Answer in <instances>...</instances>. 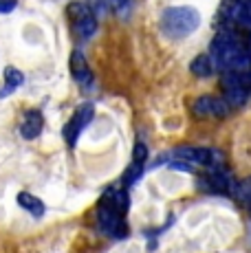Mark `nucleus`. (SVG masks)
Masks as SVG:
<instances>
[{
	"mask_svg": "<svg viewBox=\"0 0 251 253\" xmlns=\"http://www.w3.org/2000/svg\"><path fill=\"white\" fill-rule=\"evenodd\" d=\"M201 27V13L199 9L187 7V4H178V7H167L161 13V31L167 38H187Z\"/></svg>",
	"mask_w": 251,
	"mask_h": 253,
	"instance_id": "obj_2",
	"label": "nucleus"
},
{
	"mask_svg": "<svg viewBox=\"0 0 251 253\" xmlns=\"http://www.w3.org/2000/svg\"><path fill=\"white\" fill-rule=\"evenodd\" d=\"M16 0H0V13H11L16 9Z\"/></svg>",
	"mask_w": 251,
	"mask_h": 253,
	"instance_id": "obj_18",
	"label": "nucleus"
},
{
	"mask_svg": "<svg viewBox=\"0 0 251 253\" xmlns=\"http://www.w3.org/2000/svg\"><path fill=\"white\" fill-rule=\"evenodd\" d=\"M88 7L93 9L95 16L101 18L110 11V0H88Z\"/></svg>",
	"mask_w": 251,
	"mask_h": 253,
	"instance_id": "obj_16",
	"label": "nucleus"
},
{
	"mask_svg": "<svg viewBox=\"0 0 251 253\" xmlns=\"http://www.w3.org/2000/svg\"><path fill=\"white\" fill-rule=\"evenodd\" d=\"M66 13H69L71 27H73L75 36L80 40H90L97 31V16L93 13V9L84 2H71L66 7Z\"/></svg>",
	"mask_w": 251,
	"mask_h": 253,
	"instance_id": "obj_3",
	"label": "nucleus"
},
{
	"mask_svg": "<svg viewBox=\"0 0 251 253\" xmlns=\"http://www.w3.org/2000/svg\"><path fill=\"white\" fill-rule=\"evenodd\" d=\"M18 205L25 209L27 213H31L33 218L44 216V211H46L44 203H42L38 196H33L31 192H20V194H18Z\"/></svg>",
	"mask_w": 251,
	"mask_h": 253,
	"instance_id": "obj_11",
	"label": "nucleus"
},
{
	"mask_svg": "<svg viewBox=\"0 0 251 253\" xmlns=\"http://www.w3.org/2000/svg\"><path fill=\"white\" fill-rule=\"evenodd\" d=\"M231 196H234L236 203H240V205L251 207V176L236 183L234 189H231Z\"/></svg>",
	"mask_w": 251,
	"mask_h": 253,
	"instance_id": "obj_13",
	"label": "nucleus"
},
{
	"mask_svg": "<svg viewBox=\"0 0 251 253\" xmlns=\"http://www.w3.org/2000/svg\"><path fill=\"white\" fill-rule=\"evenodd\" d=\"M132 161L139 163V165H146V161H148V148H146V143L137 141V145H134V152H132Z\"/></svg>",
	"mask_w": 251,
	"mask_h": 253,
	"instance_id": "obj_17",
	"label": "nucleus"
},
{
	"mask_svg": "<svg viewBox=\"0 0 251 253\" xmlns=\"http://www.w3.org/2000/svg\"><path fill=\"white\" fill-rule=\"evenodd\" d=\"M71 75L80 86H90L93 84V73L88 69V62H86L84 53L80 48H75L73 55H71Z\"/></svg>",
	"mask_w": 251,
	"mask_h": 253,
	"instance_id": "obj_7",
	"label": "nucleus"
},
{
	"mask_svg": "<svg viewBox=\"0 0 251 253\" xmlns=\"http://www.w3.org/2000/svg\"><path fill=\"white\" fill-rule=\"evenodd\" d=\"M141 174H143V165H139V163H130L128 165V169H126V174H124V183L126 185H134L141 178Z\"/></svg>",
	"mask_w": 251,
	"mask_h": 253,
	"instance_id": "obj_14",
	"label": "nucleus"
},
{
	"mask_svg": "<svg viewBox=\"0 0 251 253\" xmlns=\"http://www.w3.org/2000/svg\"><path fill=\"white\" fill-rule=\"evenodd\" d=\"M22 84H25L22 71H18L16 66H7V69H4V86L0 88V99H4V97L11 95V92H16Z\"/></svg>",
	"mask_w": 251,
	"mask_h": 253,
	"instance_id": "obj_9",
	"label": "nucleus"
},
{
	"mask_svg": "<svg viewBox=\"0 0 251 253\" xmlns=\"http://www.w3.org/2000/svg\"><path fill=\"white\" fill-rule=\"evenodd\" d=\"M93 115H95L93 104H82L73 113V117L69 119V124L64 126V141L69 148H75L77 139L82 137V132H84V130L90 126V121H93Z\"/></svg>",
	"mask_w": 251,
	"mask_h": 253,
	"instance_id": "obj_5",
	"label": "nucleus"
},
{
	"mask_svg": "<svg viewBox=\"0 0 251 253\" xmlns=\"http://www.w3.org/2000/svg\"><path fill=\"white\" fill-rule=\"evenodd\" d=\"M134 0H110V11H115L117 16H128V11L132 9Z\"/></svg>",
	"mask_w": 251,
	"mask_h": 253,
	"instance_id": "obj_15",
	"label": "nucleus"
},
{
	"mask_svg": "<svg viewBox=\"0 0 251 253\" xmlns=\"http://www.w3.org/2000/svg\"><path fill=\"white\" fill-rule=\"evenodd\" d=\"M190 71L194 77H201V80H205V77H209L211 73H214V62H211L209 53H203V55H196L194 60H192L190 64Z\"/></svg>",
	"mask_w": 251,
	"mask_h": 253,
	"instance_id": "obj_12",
	"label": "nucleus"
},
{
	"mask_svg": "<svg viewBox=\"0 0 251 253\" xmlns=\"http://www.w3.org/2000/svg\"><path fill=\"white\" fill-rule=\"evenodd\" d=\"M209 57L214 62V69L225 71H249L251 69V53L245 48L240 36L234 29H220L214 36L209 46Z\"/></svg>",
	"mask_w": 251,
	"mask_h": 253,
	"instance_id": "obj_1",
	"label": "nucleus"
},
{
	"mask_svg": "<svg viewBox=\"0 0 251 253\" xmlns=\"http://www.w3.org/2000/svg\"><path fill=\"white\" fill-rule=\"evenodd\" d=\"M249 53H251V38H249Z\"/></svg>",
	"mask_w": 251,
	"mask_h": 253,
	"instance_id": "obj_19",
	"label": "nucleus"
},
{
	"mask_svg": "<svg viewBox=\"0 0 251 253\" xmlns=\"http://www.w3.org/2000/svg\"><path fill=\"white\" fill-rule=\"evenodd\" d=\"M101 201L110 203L115 209H117L119 213H128V207H130V198H128V192L126 189H117V187H108L104 192V196H101Z\"/></svg>",
	"mask_w": 251,
	"mask_h": 253,
	"instance_id": "obj_10",
	"label": "nucleus"
},
{
	"mask_svg": "<svg viewBox=\"0 0 251 253\" xmlns=\"http://www.w3.org/2000/svg\"><path fill=\"white\" fill-rule=\"evenodd\" d=\"M124 213H119L110 203L99 201L97 211H95V220H97V227L101 233L110 238H124L128 229H126V220H124Z\"/></svg>",
	"mask_w": 251,
	"mask_h": 253,
	"instance_id": "obj_4",
	"label": "nucleus"
},
{
	"mask_svg": "<svg viewBox=\"0 0 251 253\" xmlns=\"http://www.w3.org/2000/svg\"><path fill=\"white\" fill-rule=\"evenodd\" d=\"M42 128H44V117H42V113L40 110H29L20 124V134H22V139L33 141L40 137Z\"/></svg>",
	"mask_w": 251,
	"mask_h": 253,
	"instance_id": "obj_8",
	"label": "nucleus"
},
{
	"mask_svg": "<svg viewBox=\"0 0 251 253\" xmlns=\"http://www.w3.org/2000/svg\"><path fill=\"white\" fill-rule=\"evenodd\" d=\"M231 113V104L225 97H211V95H203L199 99H194L192 104V115L207 119V117H216V119H223Z\"/></svg>",
	"mask_w": 251,
	"mask_h": 253,
	"instance_id": "obj_6",
	"label": "nucleus"
}]
</instances>
